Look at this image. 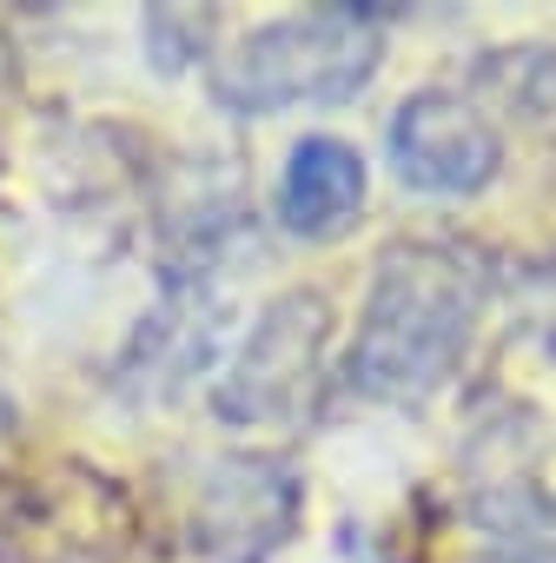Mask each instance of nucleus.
Returning a JSON list of instances; mask_svg holds the SVG:
<instances>
[{
	"mask_svg": "<svg viewBox=\"0 0 556 563\" xmlns=\"http://www.w3.org/2000/svg\"><path fill=\"white\" fill-rule=\"evenodd\" d=\"M490 272L464 245L404 239L378 258L371 292L345 352V385L371 405H424L470 352Z\"/></svg>",
	"mask_w": 556,
	"mask_h": 563,
	"instance_id": "obj_1",
	"label": "nucleus"
},
{
	"mask_svg": "<svg viewBox=\"0 0 556 563\" xmlns=\"http://www.w3.org/2000/svg\"><path fill=\"white\" fill-rule=\"evenodd\" d=\"M385 60L378 8H305L286 21L252 27L219 60V107L278 113V107H325L352 100Z\"/></svg>",
	"mask_w": 556,
	"mask_h": 563,
	"instance_id": "obj_2",
	"label": "nucleus"
},
{
	"mask_svg": "<svg viewBox=\"0 0 556 563\" xmlns=\"http://www.w3.org/2000/svg\"><path fill=\"white\" fill-rule=\"evenodd\" d=\"M325 352H332V306L325 292L299 286L286 299H271L258 312V325L238 339L212 405L225 424H278L312 411L319 385H325Z\"/></svg>",
	"mask_w": 556,
	"mask_h": 563,
	"instance_id": "obj_3",
	"label": "nucleus"
},
{
	"mask_svg": "<svg viewBox=\"0 0 556 563\" xmlns=\"http://www.w3.org/2000/svg\"><path fill=\"white\" fill-rule=\"evenodd\" d=\"M299 523V471L286 457H219L192 497V543L212 563H265Z\"/></svg>",
	"mask_w": 556,
	"mask_h": 563,
	"instance_id": "obj_4",
	"label": "nucleus"
},
{
	"mask_svg": "<svg viewBox=\"0 0 556 563\" xmlns=\"http://www.w3.org/2000/svg\"><path fill=\"white\" fill-rule=\"evenodd\" d=\"M391 166L411 192H437V199H470L497 179L503 166V146H497V126L483 120L477 100L464 93H411L398 113H391Z\"/></svg>",
	"mask_w": 556,
	"mask_h": 563,
	"instance_id": "obj_5",
	"label": "nucleus"
},
{
	"mask_svg": "<svg viewBox=\"0 0 556 563\" xmlns=\"http://www.w3.org/2000/svg\"><path fill=\"white\" fill-rule=\"evenodd\" d=\"M365 159L352 140H332V133H305L292 153H286V173H278V225L292 239H345L358 219H365Z\"/></svg>",
	"mask_w": 556,
	"mask_h": 563,
	"instance_id": "obj_6",
	"label": "nucleus"
},
{
	"mask_svg": "<svg viewBox=\"0 0 556 563\" xmlns=\"http://www.w3.org/2000/svg\"><path fill=\"white\" fill-rule=\"evenodd\" d=\"M192 27L205 34V27H212V14H205V8H173V14H166V8H153V14H146V34H153V41H146V54H153V67H159V74H186V67L205 54V41H192Z\"/></svg>",
	"mask_w": 556,
	"mask_h": 563,
	"instance_id": "obj_7",
	"label": "nucleus"
}]
</instances>
